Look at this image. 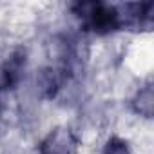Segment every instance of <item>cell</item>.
<instances>
[{
  "label": "cell",
  "instance_id": "cell-6",
  "mask_svg": "<svg viewBox=\"0 0 154 154\" xmlns=\"http://www.w3.org/2000/svg\"><path fill=\"white\" fill-rule=\"evenodd\" d=\"M102 154H131V149H129V143L125 140H122L118 136H112V138L107 140Z\"/></svg>",
  "mask_w": 154,
  "mask_h": 154
},
{
  "label": "cell",
  "instance_id": "cell-4",
  "mask_svg": "<svg viewBox=\"0 0 154 154\" xmlns=\"http://www.w3.org/2000/svg\"><path fill=\"white\" fill-rule=\"evenodd\" d=\"M132 109L140 116H145V118L152 116V111H154V91H152L150 84L145 85V87H141L136 93V96L132 100Z\"/></svg>",
  "mask_w": 154,
  "mask_h": 154
},
{
  "label": "cell",
  "instance_id": "cell-1",
  "mask_svg": "<svg viewBox=\"0 0 154 154\" xmlns=\"http://www.w3.org/2000/svg\"><path fill=\"white\" fill-rule=\"evenodd\" d=\"M72 9L82 24L96 35H111L123 27V17L116 6L103 2H78Z\"/></svg>",
  "mask_w": 154,
  "mask_h": 154
},
{
  "label": "cell",
  "instance_id": "cell-5",
  "mask_svg": "<svg viewBox=\"0 0 154 154\" xmlns=\"http://www.w3.org/2000/svg\"><path fill=\"white\" fill-rule=\"evenodd\" d=\"M36 84H38V87H40L47 96H53V94L56 93V89L62 85V74H60L58 69L49 67V69L42 71V74L38 76V80H36Z\"/></svg>",
  "mask_w": 154,
  "mask_h": 154
},
{
  "label": "cell",
  "instance_id": "cell-2",
  "mask_svg": "<svg viewBox=\"0 0 154 154\" xmlns=\"http://www.w3.org/2000/svg\"><path fill=\"white\" fill-rule=\"evenodd\" d=\"M78 141L67 127H56L53 129L38 145L36 154H76Z\"/></svg>",
  "mask_w": 154,
  "mask_h": 154
},
{
  "label": "cell",
  "instance_id": "cell-3",
  "mask_svg": "<svg viewBox=\"0 0 154 154\" xmlns=\"http://www.w3.org/2000/svg\"><path fill=\"white\" fill-rule=\"evenodd\" d=\"M26 65V53L17 51L8 60L0 62V91L15 87L22 76V69Z\"/></svg>",
  "mask_w": 154,
  "mask_h": 154
}]
</instances>
